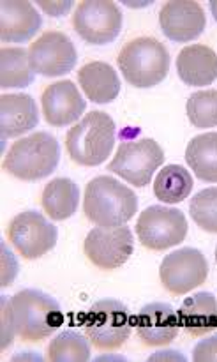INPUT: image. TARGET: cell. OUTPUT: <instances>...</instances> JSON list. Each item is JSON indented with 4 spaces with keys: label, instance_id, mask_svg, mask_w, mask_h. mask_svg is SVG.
Masks as SVG:
<instances>
[{
    "label": "cell",
    "instance_id": "11",
    "mask_svg": "<svg viewBox=\"0 0 217 362\" xmlns=\"http://www.w3.org/2000/svg\"><path fill=\"white\" fill-rule=\"evenodd\" d=\"M207 276V258L194 247H182V250L166 255L159 267L163 286L173 296H184L191 292L205 283Z\"/></svg>",
    "mask_w": 217,
    "mask_h": 362
},
{
    "label": "cell",
    "instance_id": "20",
    "mask_svg": "<svg viewBox=\"0 0 217 362\" xmlns=\"http://www.w3.org/2000/svg\"><path fill=\"white\" fill-rule=\"evenodd\" d=\"M179 324L193 338H201L217 331V303L209 292L187 297L179 310Z\"/></svg>",
    "mask_w": 217,
    "mask_h": 362
},
{
    "label": "cell",
    "instance_id": "8",
    "mask_svg": "<svg viewBox=\"0 0 217 362\" xmlns=\"http://www.w3.org/2000/svg\"><path fill=\"white\" fill-rule=\"evenodd\" d=\"M141 246L152 251H165L182 243L187 235L186 216L179 209L152 205L145 209L136 223Z\"/></svg>",
    "mask_w": 217,
    "mask_h": 362
},
{
    "label": "cell",
    "instance_id": "26",
    "mask_svg": "<svg viewBox=\"0 0 217 362\" xmlns=\"http://www.w3.org/2000/svg\"><path fill=\"white\" fill-rule=\"evenodd\" d=\"M48 361L52 362H85L90 361L88 338L76 331H64L52 339L48 346Z\"/></svg>",
    "mask_w": 217,
    "mask_h": 362
},
{
    "label": "cell",
    "instance_id": "13",
    "mask_svg": "<svg viewBox=\"0 0 217 362\" xmlns=\"http://www.w3.org/2000/svg\"><path fill=\"white\" fill-rule=\"evenodd\" d=\"M28 57L34 71L42 76L55 78L71 73L76 66L78 53L73 41L57 30L45 32L28 48Z\"/></svg>",
    "mask_w": 217,
    "mask_h": 362
},
{
    "label": "cell",
    "instance_id": "29",
    "mask_svg": "<svg viewBox=\"0 0 217 362\" xmlns=\"http://www.w3.org/2000/svg\"><path fill=\"white\" fill-rule=\"evenodd\" d=\"M16 274H18L16 258L11 255L9 250H7V244L2 243V283H0V286H2V288H7V286L14 281Z\"/></svg>",
    "mask_w": 217,
    "mask_h": 362
},
{
    "label": "cell",
    "instance_id": "33",
    "mask_svg": "<svg viewBox=\"0 0 217 362\" xmlns=\"http://www.w3.org/2000/svg\"><path fill=\"white\" fill-rule=\"evenodd\" d=\"M211 9H212V14H214V18L217 20V0L216 2H211Z\"/></svg>",
    "mask_w": 217,
    "mask_h": 362
},
{
    "label": "cell",
    "instance_id": "14",
    "mask_svg": "<svg viewBox=\"0 0 217 362\" xmlns=\"http://www.w3.org/2000/svg\"><path fill=\"white\" fill-rule=\"evenodd\" d=\"M159 25L163 34L175 42H187L197 39L207 25L204 9L193 0L166 2L159 11Z\"/></svg>",
    "mask_w": 217,
    "mask_h": 362
},
{
    "label": "cell",
    "instance_id": "28",
    "mask_svg": "<svg viewBox=\"0 0 217 362\" xmlns=\"http://www.w3.org/2000/svg\"><path fill=\"white\" fill-rule=\"evenodd\" d=\"M189 212L193 221L201 230L217 233V186L207 187L193 197L189 204Z\"/></svg>",
    "mask_w": 217,
    "mask_h": 362
},
{
    "label": "cell",
    "instance_id": "15",
    "mask_svg": "<svg viewBox=\"0 0 217 362\" xmlns=\"http://www.w3.org/2000/svg\"><path fill=\"white\" fill-rule=\"evenodd\" d=\"M42 115L49 126L62 127L76 122L83 115L87 103L76 85L69 80L48 85L41 95Z\"/></svg>",
    "mask_w": 217,
    "mask_h": 362
},
{
    "label": "cell",
    "instance_id": "24",
    "mask_svg": "<svg viewBox=\"0 0 217 362\" xmlns=\"http://www.w3.org/2000/svg\"><path fill=\"white\" fill-rule=\"evenodd\" d=\"M35 71L30 64L28 52L23 48L0 49V87L23 88L34 81Z\"/></svg>",
    "mask_w": 217,
    "mask_h": 362
},
{
    "label": "cell",
    "instance_id": "5",
    "mask_svg": "<svg viewBox=\"0 0 217 362\" xmlns=\"http://www.w3.org/2000/svg\"><path fill=\"white\" fill-rule=\"evenodd\" d=\"M117 64L127 83L138 88H151L168 76L170 53L158 39L136 37L120 49Z\"/></svg>",
    "mask_w": 217,
    "mask_h": 362
},
{
    "label": "cell",
    "instance_id": "31",
    "mask_svg": "<svg viewBox=\"0 0 217 362\" xmlns=\"http://www.w3.org/2000/svg\"><path fill=\"white\" fill-rule=\"evenodd\" d=\"M7 303H9L7 297H2V299H0V306H2V310H0V317H2V345H0V349L2 350H6L7 346L11 345L14 336H16L14 334L13 322H11L9 317V310H7Z\"/></svg>",
    "mask_w": 217,
    "mask_h": 362
},
{
    "label": "cell",
    "instance_id": "25",
    "mask_svg": "<svg viewBox=\"0 0 217 362\" xmlns=\"http://www.w3.org/2000/svg\"><path fill=\"white\" fill-rule=\"evenodd\" d=\"M193 177L180 165H168L158 173L154 182L156 198L163 204H180L193 191Z\"/></svg>",
    "mask_w": 217,
    "mask_h": 362
},
{
    "label": "cell",
    "instance_id": "1",
    "mask_svg": "<svg viewBox=\"0 0 217 362\" xmlns=\"http://www.w3.org/2000/svg\"><path fill=\"white\" fill-rule=\"evenodd\" d=\"M14 334L21 341H41L49 338L62 325L60 304L46 293L34 288L20 290L7 303Z\"/></svg>",
    "mask_w": 217,
    "mask_h": 362
},
{
    "label": "cell",
    "instance_id": "19",
    "mask_svg": "<svg viewBox=\"0 0 217 362\" xmlns=\"http://www.w3.org/2000/svg\"><path fill=\"white\" fill-rule=\"evenodd\" d=\"M177 73L191 87H205L217 80V55L205 45L186 46L177 57Z\"/></svg>",
    "mask_w": 217,
    "mask_h": 362
},
{
    "label": "cell",
    "instance_id": "12",
    "mask_svg": "<svg viewBox=\"0 0 217 362\" xmlns=\"http://www.w3.org/2000/svg\"><path fill=\"white\" fill-rule=\"evenodd\" d=\"M85 257L99 269L112 271L129 260L134 251L133 232L122 226H98L90 230L83 244Z\"/></svg>",
    "mask_w": 217,
    "mask_h": 362
},
{
    "label": "cell",
    "instance_id": "2",
    "mask_svg": "<svg viewBox=\"0 0 217 362\" xmlns=\"http://www.w3.org/2000/svg\"><path fill=\"white\" fill-rule=\"evenodd\" d=\"M138 197L113 177L99 175L85 187L83 212L90 223L105 228L122 226L136 214Z\"/></svg>",
    "mask_w": 217,
    "mask_h": 362
},
{
    "label": "cell",
    "instance_id": "22",
    "mask_svg": "<svg viewBox=\"0 0 217 362\" xmlns=\"http://www.w3.org/2000/svg\"><path fill=\"white\" fill-rule=\"evenodd\" d=\"M80 204V189L66 177L53 179L46 184L41 197V205L46 214L55 221H64L76 212Z\"/></svg>",
    "mask_w": 217,
    "mask_h": 362
},
{
    "label": "cell",
    "instance_id": "7",
    "mask_svg": "<svg viewBox=\"0 0 217 362\" xmlns=\"http://www.w3.org/2000/svg\"><path fill=\"white\" fill-rule=\"evenodd\" d=\"M163 163H165V152L161 145L152 138H143L138 141H124L117 148V154L108 165V170L133 186L145 187Z\"/></svg>",
    "mask_w": 217,
    "mask_h": 362
},
{
    "label": "cell",
    "instance_id": "16",
    "mask_svg": "<svg viewBox=\"0 0 217 362\" xmlns=\"http://www.w3.org/2000/svg\"><path fill=\"white\" fill-rule=\"evenodd\" d=\"M138 338L147 346H163L172 343L179 334V315L170 304L151 303L141 308L134 318Z\"/></svg>",
    "mask_w": 217,
    "mask_h": 362
},
{
    "label": "cell",
    "instance_id": "9",
    "mask_svg": "<svg viewBox=\"0 0 217 362\" xmlns=\"http://www.w3.org/2000/svg\"><path fill=\"white\" fill-rule=\"evenodd\" d=\"M73 27L88 45H110L122 30V11L110 0L80 2L73 14Z\"/></svg>",
    "mask_w": 217,
    "mask_h": 362
},
{
    "label": "cell",
    "instance_id": "17",
    "mask_svg": "<svg viewBox=\"0 0 217 362\" xmlns=\"http://www.w3.org/2000/svg\"><path fill=\"white\" fill-rule=\"evenodd\" d=\"M42 25L41 14L30 2L0 4V39L2 42H23L34 37Z\"/></svg>",
    "mask_w": 217,
    "mask_h": 362
},
{
    "label": "cell",
    "instance_id": "3",
    "mask_svg": "<svg viewBox=\"0 0 217 362\" xmlns=\"http://www.w3.org/2000/svg\"><path fill=\"white\" fill-rule=\"evenodd\" d=\"M59 161V141L49 133L41 131L14 141L4 158L2 168L14 179L34 182L52 175Z\"/></svg>",
    "mask_w": 217,
    "mask_h": 362
},
{
    "label": "cell",
    "instance_id": "21",
    "mask_svg": "<svg viewBox=\"0 0 217 362\" xmlns=\"http://www.w3.org/2000/svg\"><path fill=\"white\" fill-rule=\"evenodd\" d=\"M78 81L92 103H112L120 92V80L117 71L106 62H88L78 71Z\"/></svg>",
    "mask_w": 217,
    "mask_h": 362
},
{
    "label": "cell",
    "instance_id": "23",
    "mask_svg": "<svg viewBox=\"0 0 217 362\" xmlns=\"http://www.w3.org/2000/svg\"><path fill=\"white\" fill-rule=\"evenodd\" d=\"M186 161L204 182H217V133L198 134L186 148Z\"/></svg>",
    "mask_w": 217,
    "mask_h": 362
},
{
    "label": "cell",
    "instance_id": "34",
    "mask_svg": "<svg viewBox=\"0 0 217 362\" xmlns=\"http://www.w3.org/2000/svg\"><path fill=\"white\" fill-rule=\"evenodd\" d=\"M216 262H217V247H216Z\"/></svg>",
    "mask_w": 217,
    "mask_h": 362
},
{
    "label": "cell",
    "instance_id": "30",
    "mask_svg": "<svg viewBox=\"0 0 217 362\" xmlns=\"http://www.w3.org/2000/svg\"><path fill=\"white\" fill-rule=\"evenodd\" d=\"M194 362H217V336L204 339L194 346Z\"/></svg>",
    "mask_w": 217,
    "mask_h": 362
},
{
    "label": "cell",
    "instance_id": "27",
    "mask_svg": "<svg viewBox=\"0 0 217 362\" xmlns=\"http://www.w3.org/2000/svg\"><path fill=\"white\" fill-rule=\"evenodd\" d=\"M187 119L193 126L207 129L217 126V90L194 92L187 99Z\"/></svg>",
    "mask_w": 217,
    "mask_h": 362
},
{
    "label": "cell",
    "instance_id": "6",
    "mask_svg": "<svg viewBox=\"0 0 217 362\" xmlns=\"http://www.w3.org/2000/svg\"><path fill=\"white\" fill-rule=\"evenodd\" d=\"M133 331L129 311L122 303L105 299L95 303L85 317V336L99 350H117Z\"/></svg>",
    "mask_w": 217,
    "mask_h": 362
},
{
    "label": "cell",
    "instance_id": "10",
    "mask_svg": "<svg viewBox=\"0 0 217 362\" xmlns=\"http://www.w3.org/2000/svg\"><path fill=\"white\" fill-rule=\"evenodd\" d=\"M7 239L27 260H35L55 247L59 232L42 214L35 211L20 212L7 225Z\"/></svg>",
    "mask_w": 217,
    "mask_h": 362
},
{
    "label": "cell",
    "instance_id": "18",
    "mask_svg": "<svg viewBox=\"0 0 217 362\" xmlns=\"http://www.w3.org/2000/svg\"><path fill=\"white\" fill-rule=\"evenodd\" d=\"M39 122L35 101L27 94H4L0 98V134L2 140L20 136Z\"/></svg>",
    "mask_w": 217,
    "mask_h": 362
},
{
    "label": "cell",
    "instance_id": "32",
    "mask_svg": "<svg viewBox=\"0 0 217 362\" xmlns=\"http://www.w3.org/2000/svg\"><path fill=\"white\" fill-rule=\"evenodd\" d=\"M39 7L46 11L49 16H64L66 13H69L73 2L71 0H67V2H39Z\"/></svg>",
    "mask_w": 217,
    "mask_h": 362
},
{
    "label": "cell",
    "instance_id": "4",
    "mask_svg": "<svg viewBox=\"0 0 217 362\" xmlns=\"http://www.w3.org/2000/svg\"><path fill=\"white\" fill-rule=\"evenodd\" d=\"M115 122L105 112H90L66 134V148L76 165L98 166L110 158L115 145Z\"/></svg>",
    "mask_w": 217,
    "mask_h": 362
}]
</instances>
